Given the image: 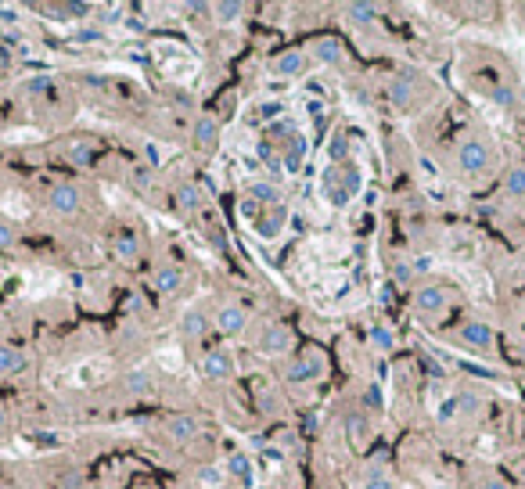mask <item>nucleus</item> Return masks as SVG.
I'll use <instances>...</instances> for the list:
<instances>
[{
	"label": "nucleus",
	"instance_id": "f257e3e1",
	"mask_svg": "<svg viewBox=\"0 0 525 489\" xmlns=\"http://www.w3.org/2000/svg\"><path fill=\"white\" fill-rule=\"evenodd\" d=\"M453 169L464 180H486L496 169V148L482 130H468L453 144Z\"/></svg>",
	"mask_w": 525,
	"mask_h": 489
},
{
	"label": "nucleus",
	"instance_id": "f03ea898",
	"mask_svg": "<svg viewBox=\"0 0 525 489\" xmlns=\"http://www.w3.org/2000/svg\"><path fill=\"white\" fill-rule=\"evenodd\" d=\"M321 191H324V198H328L335 209H346V205L364 191V173H360V166H353V162L331 166V162H328V169L321 173Z\"/></svg>",
	"mask_w": 525,
	"mask_h": 489
},
{
	"label": "nucleus",
	"instance_id": "7ed1b4c3",
	"mask_svg": "<svg viewBox=\"0 0 525 489\" xmlns=\"http://www.w3.org/2000/svg\"><path fill=\"white\" fill-rule=\"evenodd\" d=\"M453 306H457V292L446 288V285H421V288H414V296H410V310H414V317L425 321V324L446 321V317L453 313Z\"/></svg>",
	"mask_w": 525,
	"mask_h": 489
},
{
	"label": "nucleus",
	"instance_id": "20e7f679",
	"mask_svg": "<svg viewBox=\"0 0 525 489\" xmlns=\"http://www.w3.org/2000/svg\"><path fill=\"white\" fill-rule=\"evenodd\" d=\"M385 94H389V105H392L396 112H414V108H421V101H425V94H428V83H425L417 73H396V76L389 80Z\"/></svg>",
	"mask_w": 525,
	"mask_h": 489
},
{
	"label": "nucleus",
	"instance_id": "39448f33",
	"mask_svg": "<svg viewBox=\"0 0 525 489\" xmlns=\"http://www.w3.org/2000/svg\"><path fill=\"white\" fill-rule=\"evenodd\" d=\"M281 374H285V382H288V385L321 382V378L328 374V360H324V353L306 349V353H299V356H288V360L281 364Z\"/></svg>",
	"mask_w": 525,
	"mask_h": 489
},
{
	"label": "nucleus",
	"instance_id": "423d86ee",
	"mask_svg": "<svg viewBox=\"0 0 525 489\" xmlns=\"http://www.w3.org/2000/svg\"><path fill=\"white\" fill-rule=\"evenodd\" d=\"M453 342L460 346V349H468V353H475V356H493V349H496V331H493V324H486V321H464L457 331H453Z\"/></svg>",
	"mask_w": 525,
	"mask_h": 489
},
{
	"label": "nucleus",
	"instance_id": "0eeeda50",
	"mask_svg": "<svg viewBox=\"0 0 525 489\" xmlns=\"http://www.w3.org/2000/svg\"><path fill=\"white\" fill-rule=\"evenodd\" d=\"M219 130H223L219 116L202 112V116L194 119V126H191V144H194V151H198V155H212V151L219 148Z\"/></svg>",
	"mask_w": 525,
	"mask_h": 489
},
{
	"label": "nucleus",
	"instance_id": "6e6552de",
	"mask_svg": "<svg viewBox=\"0 0 525 489\" xmlns=\"http://www.w3.org/2000/svg\"><path fill=\"white\" fill-rule=\"evenodd\" d=\"M306 69H310V55L299 51V47H288V51L271 58V73L278 80H299V76H306Z\"/></svg>",
	"mask_w": 525,
	"mask_h": 489
},
{
	"label": "nucleus",
	"instance_id": "1a4fd4ad",
	"mask_svg": "<svg viewBox=\"0 0 525 489\" xmlns=\"http://www.w3.org/2000/svg\"><path fill=\"white\" fill-rule=\"evenodd\" d=\"M47 209L55 216H76L83 209V191L76 184H55L47 191Z\"/></svg>",
	"mask_w": 525,
	"mask_h": 489
},
{
	"label": "nucleus",
	"instance_id": "9d476101",
	"mask_svg": "<svg viewBox=\"0 0 525 489\" xmlns=\"http://www.w3.org/2000/svg\"><path fill=\"white\" fill-rule=\"evenodd\" d=\"M292 346H296V335H292L288 324H271L267 331L259 335V353H267V356H281V360H288Z\"/></svg>",
	"mask_w": 525,
	"mask_h": 489
},
{
	"label": "nucleus",
	"instance_id": "9b49d317",
	"mask_svg": "<svg viewBox=\"0 0 525 489\" xmlns=\"http://www.w3.org/2000/svg\"><path fill=\"white\" fill-rule=\"evenodd\" d=\"M151 285H155L159 296L173 299V296L184 292V285H187V270H184L180 263H159L155 274H151Z\"/></svg>",
	"mask_w": 525,
	"mask_h": 489
},
{
	"label": "nucleus",
	"instance_id": "f8f14e48",
	"mask_svg": "<svg viewBox=\"0 0 525 489\" xmlns=\"http://www.w3.org/2000/svg\"><path fill=\"white\" fill-rule=\"evenodd\" d=\"M212 328H216L223 339H237V335L248 328V310L227 303V306H219V310L212 313Z\"/></svg>",
	"mask_w": 525,
	"mask_h": 489
},
{
	"label": "nucleus",
	"instance_id": "ddd939ff",
	"mask_svg": "<svg viewBox=\"0 0 525 489\" xmlns=\"http://www.w3.org/2000/svg\"><path fill=\"white\" fill-rule=\"evenodd\" d=\"M202 374L209 382H230L237 374V364H234V353L230 349H209L202 356Z\"/></svg>",
	"mask_w": 525,
	"mask_h": 489
},
{
	"label": "nucleus",
	"instance_id": "4468645a",
	"mask_svg": "<svg viewBox=\"0 0 525 489\" xmlns=\"http://www.w3.org/2000/svg\"><path fill=\"white\" fill-rule=\"evenodd\" d=\"M162 432H166V439H169V442L187 446V442H194V439L202 435V421H198L194 414H173V417H166Z\"/></svg>",
	"mask_w": 525,
	"mask_h": 489
},
{
	"label": "nucleus",
	"instance_id": "2eb2a0df",
	"mask_svg": "<svg viewBox=\"0 0 525 489\" xmlns=\"http://www.w3.org/2000/svg\"><path fill=\"white\" fill-rule=\"evenodd\" d=\"M262 141L274 144L278 151H285V148H292L296 141H303V133H299V126H296L292 119H274V123H267V130H262Z\"/></svg>",
	"mask_w": 525,
	"mask_h": 489
},
{
	"label": "nucleus",
	"instance_id": "dca6fc26",
	"mask_svg": "<svg viewBox=\"0 0 525 489\" xmlns=\"http://www.w3.org/2000/svg\"><path fill=\"white\" fill-rule=\"evenodd\" d=\"M209 328H212V317H209L202 306H187V310L180 313V324H176V331H180L184 339H205Z\"/></svg>",
	"mask_w": 525,
	"mask_h": 489
},
{
	"label": "nucleus",
	"instance_id": "f3484780",
	"mask_svg": "<svg viewBox=\"0 0 525 489\" xmlns=\"http://www.w3.org/2000/svg\"><path fill=\"white\" fill-rule=\"evenodd\" d=\"M119 389H123L130 399H144V396H151V392H155V378H151V371H148V367H133V371H126V374H123Z\"/></svg>",
	"mask_w": 525,
	"mask_h": 489
},
{
	"label": "nucleus",
	"instance_id": "a211bd4d",
	"mask_svg": "<svg viewBox=\"0 0 525 489\" xmlns=\"http://www.w3.org/2000/svg\"><path fill=\"white\" fill-rule=\"evenodd\" d=\"M112 256L119 260V263H137V256H141V237L133 234V230H116L112 234Z\"/></svg>",
	"mask_w": 525,
	"mask_h": 489
},
{
	"label": "nucleus",
	"instance_id": "6ab92c4d",
	"mask_svg": "<svg viewBox=\"0 0 525 489\" xmlns=\"http://www.w3.org/2000/svg\"><path fill=\"white\" fill-rule=\"evenodd\" d=\"M310 47H314L310 58L321 62V65H342V62H346V44L335 40V37H321V40H314Z\"/></svg>",
	"mask_w": 525,
	"mask_h": 489
},
{
	"label": "nucleus",
	"instance_id": "aec40b11",
	"mask_svg": "<svg viewBox=\"0 0 525 489\" xmlns=\"http://www.w3.org/2000/svg\"><path fill=\"white\" fill-rule=\"evenodd\" d=\"M223 475L234 478V482H241V485H252V475H255L252 457H248L245 450H230L227 460H223Z\"/></svg>",
	"mask_w": 525,
	"mask_h": 489
},
{
	"label": "nucleus",
	"instance_id": "412c9836",
	"mask_svg": "<svg viewBox=\"0 0 525 489\" xmlns=\"http://www.w3.org/2000/svg\"><path fill=\"white\" fill-rule=\"evenodd\" d=\"M464 489H518V485H514L507 475L493 471V468H475V471L468 475Z\"/></svg>",
	"mask_w": 525,
	"mask_h": 489
},
{
	"label": "nucleus",
	"instance_id": "4be33fe9",
	"mask_svg": "<svg viewBox=\"0 0 525 489\" xmlns=\"http://www.w3.org/2000/svg\"><path fill=\"white\" fill-rule=\"evenodd\" d=\"M285 223H288V209H285V205H271L267 212L259 216L255 234H259V237H267V241H274V237L285 230Z\"/></svg>",
	"mask_w": 525,
	"mask_h": 489
},
{
	"label": "nucleus",
	"instance_id": "5701e85b",
	"mask_svg": "<svg viewBox=\"0 0 525 489\" xmlns=\"http://www.w3.org/2000/svg\"><path fill=\"white\" fill-rule=\"evenodd\" d=\"M173 202H176V209H180V212L194 216V212L205 205V194H202V187H198V184L184 180V184H176V191H173Z\"/></svg>",
	"mask_w": 525,
	"mask_h": 489
},
{
	"label": "nucleus",
	"instance_id": "b1692460",
	"mask_svg": "<svg viewBox=\"0 0 525 489\" xmlns=\"http://www.w3.org/2000/svg\"><path fill=\"white\" fill-rule=\"evenodd\" d=\"M245 194H248L252 202H259L262 209H271V205H285L281 187H278V184H271V180H252V184L245 187Z\"/></svg>",
	"mask_w": 525,
	"mask_h": 489
},
{
	"label": "nucleus",
	"instance_id": "393cba45",
	"mask_svg": "<svg viewBox=\"0 0 525 489\" xmlns=\"http://www.w3.org/2000/svg\"><path fill=\"white\" fill-rule=\"evenodd\" d=\"M26 353L19 346H0V378H19L26 371Z\"/></svg>",
	"mask_w": 525,
	"mask_h": 489
},
{
	"label": "nucleus",
	"instance_id": "a878e982",
	"mask_svg": "<svg viewBox=\"0 0 525 489\" xmlns=\"http://www.w3.org/2000/svg\"><path fill=\"white\" fill-rule=\"evenodd\" d=\"M503 194L511 202H525V162H511L503 173Z\"/></svg>",
	"mask_w": 525,
	"mask_h": 489
},
{
	"label": "nucleus",
	"instance_id": "bb28decb",
	"mask_svg": "<svg viewBox=\"0 0 525 489\" xmlns=\"http://www.w3.org/2000/svg\"><path fill=\"white\" fill-rule=\"evenodd\" d=\"M342 15H346L353 26H374V22H378V4H364V0H349V4H342Z\"/></svg>",
	"mask_w": 525,
	"mask_h": 489
},
{
	"label": "nucleus",
	"instance_id": "cd10ccee",
	"mask_svg": "<svg viewBox=\"0 0 525 489\" xmlns=\"http://www.w3.org/2000/svg\"><path fill=\"white\" fill-rule=\"evenodd\" d=\"M94 155H98V144L90 137H76L65 144V159L76 166H94Z\"/></svg>",
	"mask_w": 525,
	"mask_h": 489
},
{
	"label": "nucleus",
	"instance_id": "c85d7f7f",
	"mask_svg": "<svg viewBox=\"0 0 525 489\" xmlns=\"http://www.w3.org/2000/svg\"><path fill=\"white\" fill-rule=\"evenodd\" d=\"M346 435H349L353 446H364V442L371 439V417H367L364 410L349 414V421H346Z\"/></svg>",
	"mask_w": 525,
	"mask_h": 489
},
{
	"label": "nucleus",
	"instance_id": "c756f323",
	"mask_svg": "<svg viewBox=\"0 0 525 489\" xmlns=\"http://www.w3.org/2000/svg\"><path fill=\"white\" fill-rule=\"evenodd\" d=\"M209 12H212V19L219 26H234L245 15V4H241V0H219V4H209Z\"/></svg>",
	"mask_w": 525,
	"mask_h": 489
},
{
	"label": "nucleus",
	"instance_id": "7c9ffc66",
	"mask_svg": "<svg viewBox=\"0 0 525 489\" xmlns=\"http://www.w3.org/2000/svg\"><path fill=\"white\" fill-rule=\"evenodd\" d=\"M489 101L496 105V108H503V112H511V108H518V83L507 76L493 94H489Z\"/></svg>",
	"mask_w": 525,
	"mask_h": 489
},
{
	"label": "nucleus",
	"instance_id": "2f4dec72",
	"mask_svg": "<svg viewBox=\"0 0 525 489\" xmlns=\"http://www.w3.org/2000/svg\"><path fill=\"white\" fill-rule=\"evenodd\" d=\"M367 342H371V349H374V353H392V349H396V335H392L385 324H371Z\"/></svg>",
	"mask_w": 525,
	"mask_h": 489
},
{
	"label": "nucleus",
	"instance_id": "473e14b6",
	"mask_svg": "<svg viewBox=\"0 0 525 489\" xmlns=\"http://www.w3.org/2000/svg\"><path fill=\"white\" fill-rule=\"evenodd\" d=\"M223 482H227L223 464H198V485H205V489H219Z\"/></svg>",
	"mask_w": 525,
	"mask_h": 489
},
{
	"label": "nucleus",
	"instance_id": "72a5a7b5",
	"mask_svg": "<svg viewBox=\"0 0 525 489\" xmlns=\"http://www.w3.org/2000/svg\"><path fill=\"white\" fill-rule=\"evenodd\" d=\"M360 489H396V485H392L389 471H382V468H367V471H364Z\"/></svg>",
	"mask_w": 525,
	"mask_h": 489
},
{
	"label": "nucleus",
	"instance_id": "f704fd0d",
	"mask_svg": "<svg viewBox=\"0 0 525 489\" xmlns=\"http://www.w3.org/2000/svg\"><path fill=\"white\" fill-rule=\"evenodd\" d=\"M346 151H349V137L339 130V133H331V148H328V155H331V166H346L349 159H346Z\"/></svg>",
	"mask_w": 525,
	"mask_h": 489
},
{
	"label": "nucleus",
	"instance_id": "c9c22d12",
	"mask_svg": "<svg viewBox=\"0 0 525 489\" xmlns=\"http://www.w3.org/2000/svg\"><path fill=\"white\" fill-rule=\"evenodd\" d=\"M130 184H133V191H151L155 176H151L148 166H133V169H130Z\"/></svg>",
	"mask_w": 525,
	"mask_h": 489
},
{
	"label": "nucleus",
	"instance_id": "e433bc0d",
	"mask_svg": "<svg viewBox=\"0 0 525 489\" xmlns=\"http://www.w3.org/2000/svg\"><path fill=\"white\" fill-rule=\"evenodd\" d=\"M15 244H19V230H15L12 223L0 219V253H12Z\"/></svg>",
	"mask_w": 525,
	"mask_h": 489
},
{
	"label": "nucleus",
	"instance_id": "4c0bfd02",
	"mask_svg": "<svg viewBox=\"0 0 525 489\" xmlns=\"http://www.w3.org/2000/svg\"><path fill=\"white\" fill-rule=\"evenodd\" d=\"M58 8H62V19H65V15H69V19H87V15L94 12L87 0H83V4H80V0H65V4H58Z\"/></svg>",
	"mask_w": 525,
	"mask_h": 489
},
{
	"label": "nucleus",
	"instance_id": "58836bf2",
	"mask_svg": "<svg viewBox=\"0 0 525 489\" xmlns=\"http://www.w3.org/2000/svg\"><path fill=\"white\" fill-rule=\"evenodd\" d=\"M237 209H241V219H248V223H252V227H255V223H259V216H262V212H267V209H262V205H259V202H252V198H248V194H245V198H241V205H237Z\"/></svg>",
	"mask_w": 525,
	"mask_h": 489
},
{
	"label": "nucleus",
	"instance_id": "ea45409f",
	"mask_svg": "<svg viewBox=\"0 0 525 489\" xmlns=\"http://www.w3.org/2000/svg\"><path fill=\"white\" fill-rule=\"evenodd\" d=\"M55 489H87V478H83L80 471H65V475L55 482Z\"/></svg>",
	"mask_w": 525,
	"mask_h": 489
},
{
	"label": "nucleus",
	"instance_id": "a19ab883",
	"mask_svg": "<svg viewBox=\"0 0 525 489\" xmlns=\"http://www.w3.org/2000/svg\"><path fill=\"white\" fill-rule=\"evenodd\" d=\"M414 278H417V274H414V263H396V267H392V281H396V285H410Z\"/></svg>",
	"mask_w": 525,
	"mask_h": 489
},
{
	"label": "nucleus",
	"instance_id": "79ce46f5",
	"mask_svg": "<svg viewBox=\"0 0 525 489\" xmlns=\"http://www.w3.org/2000/svg\"><path fill=\"white\" fill-rule=\"evenodd\" d=\"M51 87H55V83H51L47 76H37V80H30V83H26V94H47Z\"/></svg>",
	"mask_w": 525,
	"mask_h": 489
},
{
	"label": "nucleus",
	"instance_id": "37998d69",
	"mask_svg": "<svg viewBox=\"0 0 525 489\" xmlns=\"http://www.w3.org/2000/svg\"><path fill=\"white\" fill-rule=\"evenodd\" d=\"M378 407H382L378 389H367V392H364V410H378Z\"/></svg>",
	"mask_w": 525,
	"mask_h": 489
},
{
	"label": "nucleus",
	"instance_id": "c03bdc74",
	"mask_svg": "<svg viewBox=\"0 0 525 489\" xmlns=\"http://www.w3.org/2000/svg\"><path fill=\"white\" fill-rule=\"evenodd\" d=\"M12 432V417H8V410H4V403H0V439H4Z\"/></svg>",
	"mask_w": 525,
	"mask_h": 489
},
{
	"label": "nucleus",
	"instance_id": "a18cd8bd",
	"mask_svg": "<svg viewBox=\"0 0 525 489\" xmlns=\"http://www.w3.org/2000/svg\"><path fill=\"white\" fill-rule=\"evenodd\" d=\"M4 489H30V485H22V482H8Z\"/></svg>",
	"mask_w": 525,
	"mask_h": 489
},
{
	"label": "nucleus",
	"instance_id": "49530a36",
	"mask_svg": "<svg viewBox=\"0 0 525 489\" xmlns=\"http://www.w3.org/2000/svg\"><path fill=\"white\" fill-rule=\"evenodd\" d=\"M255 489H262V485H255Z\"/></svg>",
	"mask_w": 525,
	"mask_h": 489
}]
</instances>
